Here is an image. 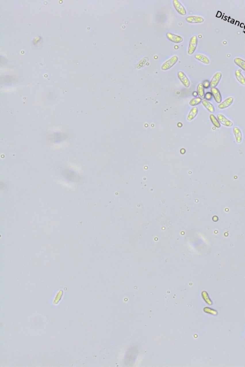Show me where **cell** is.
<instances>
[{"mask_svg":"<svg viewBox=\"0 0 245 367\" xmlns=\"http://www.w3.org/2000/svg\"><path fill=\"white\" fill-rule=\"evenodd\" d=\"M178 60V57L176 56H173L172 58H170V60L166 61L163 64V65L161 67V69L163 70H169L177 63Z\"/></svg>","mask_w":245,"mask_h":367,"instance_id":"1","label":"cell"},{"mask_svg":"<svg viewBox=\"0 0 245 367\" xmlns=\"http://www.w3.org/2000/svg\"><path fill=\"white\" fill-rule=\"evenodd\" d=\"M198 39L196 36H194L191 38L190 41L189 45L188 47V53L189 55H192L195 51L197 45Z\"/></svg>","mask_w":245,"mask_h":367,"instance_id":"2","label":"cell"},{"mask_svg":"<svg viewBox=\"0 0 245 367\" xmlns=\"http://www.w3.org/2000/svg\"><path fill=\"white\" fill-rule=\"evenodd\" d=\"M173 4L179 14L182 16H185L186 14V11L185 10V8L183 6L180 1L178 0H173Z\"/></svg>","mask_w":245,"mask_h":367,"instance_id":"3","label":"cell"},{"mask_svg":"<svg viewBox=\"0 0 245 367\" xmlns=\"http://www.w3.org/2000/svg\"><path fill=\"white\" fill-rule=\"evenodd\" d=\"M217 119L219 123L226 127H232L233 125V123L231 121L227 119L224 115H223L222 114H217Z\"/></svg>","mask_w":245,"mask_h":367,"instance_id":"4","label":"cell"},{"mask_svg":"<svg viewBox=\"0 0 245 367\" xmlns=\"http://www.w3.org/2000/svg\"><path fill=\"white\" fill-rule=\"evenodd\" d=\"M178 76L184 86L186 87H189L190 85V82L184 73L182 71H179L178 73Z\"/></svg>","mask_w":245,"mask_h":367,"instance_id":"5","label":"cell"},{"mask_svg":"<svg viewBox=\"0 0 245 367\" xmlns=\"http://www.w3.org/2000/svg\"><path fill=\"white\" fill-rule=\"evenodd\" d=\"M166 36L170 41L174 43H180L182 42L183 41V37L176 35L173 34L172 33H167Z\"/></svg>","mask_w":245,"mask_h":367,"instance_id":"6","label":"cell"},{"mask_svg":"<svg viewBox=\"0 0 245 367\" xmlns=\"http://www.w3.org/2000/svg\"><path fill=\"white\" fill-rule=\"evenodd\" d=\"M222 73L221 72H217L214 75V77L211 80L210 82V87L211 88H214L217 86L218 85V83H219L220 81L221 80L222 78Z\"/></svg>","mask_w":245,"mask_h":367,"instance_id":"7","label":"cell"},{"mask_svg":"<svg viewBox=\"0 0 245 367\" xmlns=\"http://www.w3.org/2000/svg\"><path fill=\"white\" fill-rule=\"evenodd\" d=\"M186 21L191 24H198L204 22V19L202 17L196 16H190L186 19Z\"/></svg>","mask_w":245,"mask_h":367,"instance_id":"8","label":"cell"},{"mask_svg":"<svg viewBox=\"0 0 245 367\" xmlns=\"http://www.w3.org/2000/svg\"><path fill=\"white\" fill-rule=\"evenodd\" d=\"M211 91L212 95L214 96L215 101L217 102V103H218V104L221 103V101H222V96H221V93H220L219 91L218 90V89L216 88L215 87L212 88Z\"/></svg>","mask_w":245,"mask_h":367,"instance_id":"9","label":"cell"},{"mask_svg":"<svg viewBox=\"0 0 245 367\" xmlns=\"http://www.w3.org/2000/svg\"><path fill=\"white\" fill-rule=\"evenodd\" d=\"M233 101H234V98L233 97H229L227 99H225L223 102L220 104L218 105V108L221 109L227 108L228 106H229L230 105H231L233 102Z\"/></svg>","mask_w":245,"mask_h":367,"instance_id":"10","label":"cell"},{"mask_svg":"<svg viewBox=\"0 0 245 367\" xmlns=\"http://www.w3.org/2000/svg\"><path fill=\"white\" fill-rule=\"evenodd\" d=\"M233 132L236 137V141L238 143L241 142L242 139V135L240 130L237 127H235L233 128Z\"/></svg>","mask_w":245,"mask_h":367,"instance_id":"11","label":"cell"},{"mask_svg":"<svg viewBox=\"0 0 245 367\" xmlns=\"http://www.w3.org/2000/svg\"><path fill=\"white\" fill-rule=\"evenodd\" d=\"M195 58L196 59L204 64H208L210 63V60L208 58L202 54H197L195 56Z\"/></svg>","mask_w":245,"mask_h":367,"instance_id":"12","label":"cell"},{"mask_svg":"<svg viewBox=\"0 0 245 367\" xmlns=\"http://www.w3.org/2000/svg\"><path fill=\"white\" fill-rule=\"evenodd\" d=\"M236 77L237 80L240 82L241 84H242L243 85H245V77L243 76L241 72L237 70L235 72Z\"/></svg>","mask_w":245,"mask_h":367,"instance_id":"13","label":"cell"},{"mask_svg":"<svg viewBox=\"0 0 245 367\" xmlns=\"http://www.w3.org/2000/svg\"><path fill=\"white\" fill-rule=\"evenodd\" d=\"M197 93L198 95L199 96L200 98L201 99L204 100L205 98V95H204V87L202 83H200L198 84L197 86Z\"/></svg>","mask_w":245,"mask_h":367,"instance_id":"14","label":"cell"},{"mask_svg":"<svg viewBox=\"0 0 245 367\" xmlns=\"http://www.w3.org/2000/svg\"><path fill=\"white\" fill-rule=\"evenodd\" d=\"M202 104L204 105V106L210 112H215V108L214 106L207 100H202Z\"/></svg>","mask_w":245,"mask_h":367,"instance_id":"15","label":"cell"},{"mask_svg":"<svg viewBox=\"0 0 245 367\" xmlns=\"http://www.w3.org/2000/svg\"><path fill=\"white\" fill-rule=\"evenodd\" d=\"M197 113H198V108H197V107H194V108H192V109L191 110L188 117H187L188 120H189V121L192 120L193 119L195 118Z\"/></svg>","mask_w":245,"mask_h":367,"instance_id":"16","label":"cell"},{"mask_svg":"<svg viewBox=\"0 0 245 367\" xmlns=\"http://www.w3.org/2000/svg\"><path fill=\"white\" fill-rule=\"evenodd\" d=\"M234 62L237 65L240 67L245 71V61L240 58H236L234 60Z\"/></svg>","mask_w":245,"mask_h":367,"instance_id":"17","label":"cell"},{"mask_svg":"<svg viewBox=\"0 0 245 367\" xmlns=\"http://www.w3.org/2000/svg\"><path fill=\"white\" fill-rule=\"evenodd\" d=\"M210 120H211V122L213 124L215 125V127H217V128L220 127L221 125H220L219 122L218 121V119H217V118L215 117V116L214 114H211V115H210Z\"/></svg>","mask_w":245,"mask_h":367,"instance_id":"18","label":"cell"},{"mask_svg":"<svg viewBox=\"0 0 245 367\" xmlns=\"http://www.w3.org/2000/svg\"><path fill=\"white\" fill-rule=\"evenodd\" d=\"M66 174V176H67V177L68 178V179L71 181H77L79 179V176H77V174L73 173V172H64Z\"/></svg>","mask_w":245,"mask_h":367,"instance_id":"19","label":"cell"},{"mask_svg":"<svg viewBox=\"0 0 245 367\" xmlns=\"http://www.w3.org/2000/svg\"><path fill=\"white\" fill-rule=\"evenodd\" d=\"M202 296L204 300H205V302L209 305H212V302L211 300V299H210L209 297L208 296V293L204 291L202 293Z\"/></svg>","mask_w":245,"mask_h":367,"instance_id":"20","label":"cell"},{"mask_svg":"<svg viewBox=\"0 0 245 367\" xmlns=\"http://www.w3.org/2000/svg\"><path fill=\"white\" fill-rule=\"evenodd\" d=\"M201 102H202V99L200 97H197V98L192 99L190 102V104L191 106H195L199 104Z\"/></svg>","mask_w":245,"mask_h":367,"instance_id":"21","label":"cell"},{"mask_svg":"<svg viewBox=\"0 0 245 367\" xmlns=\"http://www.w3.org/2000/svg\"><path fill=\"white\" fill-rule=\"evenodd\" d=\"M204 311L206 313L210 314L212 315H217V311L214 310V309H212L210 308L205 307L204 308Z\"/></svg>","mask_w":245,"mask_h":367,"instance_id":"22","label":"cell"},{"mask_svg":"<svg viewBox=\"0 0 245 367\" xmlns=\"http://www.w3.org/2000/svg\"><path fill=\"white\" fill-rule=\"evenodd\" d=\"M202 85H203L204 88H208L209 87H210V83L208 81H204Z\"/></svg>","mask_w":245,"mask_h":367,"instance_id":"23","label":"cell"},{"mask_svg":"<svg viewBox=\"0 0 245 367\" xmlns=\"http://www.w3.org/2000/svg\"><path fill=\"white\" fill-rule=\"evenodd\" d=\"M212 97V94L211 93H209V92L206 93L205 95V98L206 100H211Z\"/></svg>","mask_w":245,"mask_h":367,"instance_id":"24","label":"cell"},{"mask_svg":"<svg viewBox=\"0 0 245 367\" xmlns=\"http://www.w3.org/2000/svg\"><path fill=\"white\" fill-rule=\"evenodd\" d=\"M213 221H215V222H217V221L218 220V217L217 216H214L213 218Z\"/></svg>","mask_w":245,"mask_h":367,"instance_id":"25","label":"cell"},{"mask_svg":"<svg viewBox=\"0 0 245 367\" xmlns=\"http://www.w3.org/2000/svg\"><path fill=\"white\" fill-rule=\"evenodd\" d=\"M197 94H198V93H196V92H194V93H193V94H194V95L195 96H196L197 95Z\"/></svg>","mask_w":245,"mask_h":367,"instance_id":"26","label":"cell"}]
</instances>
